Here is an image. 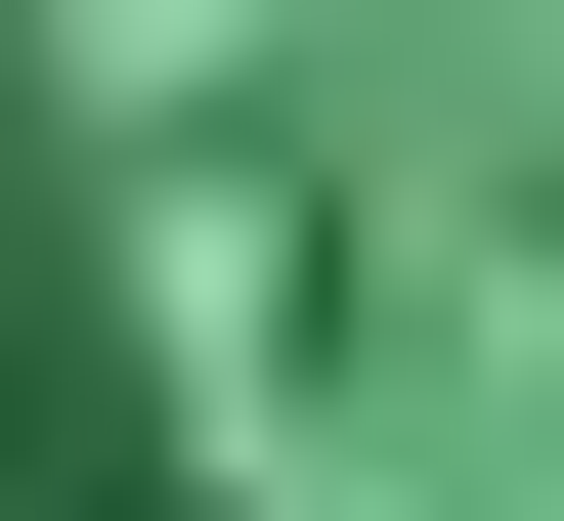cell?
Masks as SVG:
<instances>
[{"label": "cell", "instance_id": "cell-1", "mask_svg": "<svg viewBox=\"0 0 564 521\" xmlns=\"http://www.w3.org/2000/svg\"><path fill=\"white\" fill-rule=\"evenodd\" d=\"M0 521H564V0H0Z\"/></svg>", "mask_w": 564, "mask_h": 521}]
</instances>
